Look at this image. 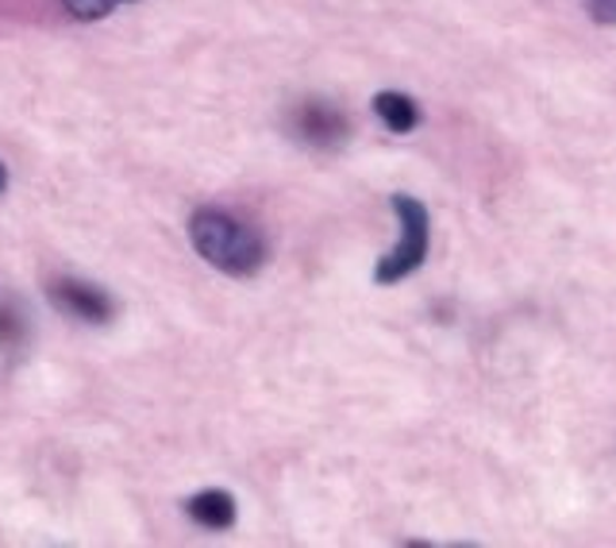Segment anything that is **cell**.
I'll list each match as a JSON object with an SVG mask.
<instances>
[{
	"mask_svg": "<svg viewBox=\"0 0 616 548\" xmlns=\"http://www.w3.org/2000/svg\"><path fill=\"white\" fill-rule=\"evenodd\" d=\"M51 297L62 313H70V317H78V321H89V325H104V321H112V313H116V302H112L104 290L89 286V282H74V278L54 282Z\"/></svg>",
	"mask_w": 616,
	"mask_h": 548,
	"instance_id": "277c9868",
	"label": "cell"
},
{
	"mask_svg": "<svg viewBox=\"0 0 616 548\" xmlns=\"http://www.w3.org/2000/svg\"><path fill=\"white\" fill-rule=\"evenodd\" d=\"M120 4H132V0H66L70 16H78V20H101V16L116 12Z\"/></svg>",
	"mask_w": 616,
	"mask_h": 548,
	"instance_id": "52a82bcc",
	"label": "cell"
},
{
	"mask_svg": "<svg viewBox=\"0 0 616 548\" xmlns=\"http://www.w3.org/2000/svg\"><path fill=\"white\" fill-rule=\"evenodd\" d=\"M586 8L597 23H616V0H586Z\"/></svg>",
	"mask_w": 616,
	"mask_h": 548,
	"instance_id": "ba28073f",
	"label": "cell"
},
{
	"mask_svg": "<svg viewBox=\"0 0 616 548\" xmlns=\"http://www.w3.org/2000/svg\"><path fill=\"white\" fill-rule=\"evenodd\" d=\"M374 112H378V120H382L389 132H397V135H409L412 128L420 124L417 101H412V97H404V93H378L374 97Z\"/></svg>",
	"mask_w": 616,
	"mask_h": 548,
	"instance_id": "8992f818",
	"label": "cell"
},
{
	"mask_svg": "<svg viewBox=\"0 0 616 548\" xmlns=\"http://www.w3.org/2000/svg\"><path fill=\"white\" fill-rule=\"evenodd\" d=\"M4 185H8V171H4V163H0V193H4Z\"/></svg>",
	"mask_w": 616,
	"mask_h": 548,
	"instance_id": "9c48e42d",
	"label": "cell"
},
{
	"mask_svg": "<svg viewBox=\"0 0 616 548\" xmlns=\"http://www.w3.org/2000/svg\"><path fill=\"white\" fill-rule=\"evenodd\" d=\"M294 135L312 148H336L347 140V116L328 101H301L294 109Z\"/></svg>",
	"mask_w": 616,
	"mask_h": 548,
	"instance_id": "3957f363",
	"label": "cell"
},
{
	"mask_svg": "<svg viewBox=\"0 0 616 548\" xmlns=\"http://www.w3.org/2000/svg\"><path fill=\"white\" fill-rule=\"evenodd\" d=\"M185 510H189V518L197 521V526L216 529V534L235 526V498L224 495V490H205V495L189 498Z\"/></svg>",
	"mask_w": 616,
	"mask_h": 548,
	"instance_id": "5b68a950",
	"label": "cell"
},
{
	"mask_svg": "<svg viewBox=\"0 0 616 548\" xmlns=\"http://www.w3.org/2000/svg\"><path fill=\"white\" fill-rule=\"evenodd\" d=\"M389 205H393V213L401 216V240H397V247L378 263V271H374V278L382 282V286L401 282L404 274L417 271L428 255V240H432V232H428L432 229V224H428V209L420 205L417 197H409V193H393Z\"/></svg>",
	"mask_w": 616,
	"mask_h": 548,
	"instance_id": "7a4b0ae2",
	"label": "cell"
},
{
	"mask_svg": "<svg viewBox=\"0 0 616 548\" xmlns=\"http://www.w3.org/2000/svg\"><path fill=\"white\" fill-rule=\"evenodd\" d=\"M189 240L201 260L235 278H250L266 263L263 236L224 209H197L189 221Z\"/></svg>",
	"mask_w": 616,
	"mask_h": 548,
	"instance_id": "6da1fadb",
	"label": "cell"
}]
</instances>
